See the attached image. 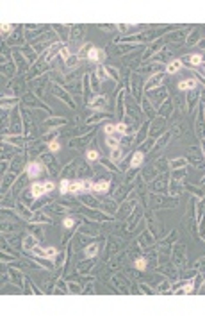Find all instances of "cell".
<instances>
[{
  "mask_svg": "<svg viewBox=\"0 0 205 322\" xmlns=\"http://www.w3.org/2000/svg\"><path fill=\"white\" fill-rule=\"evenodd\" d=\"M203 72H205V64H203Z\"/></svg>",
  "mask_w": 205,
  "mask_h": 322,
  "instance_id": "obj_27",
  "label": "cell"
},
{
  "mask_svg": "<svg viewBox=\"0 0 205 322\" xmlns=\"http://www.w3.org/2000/svg\"><path fill=\"white\" fill-rule=\"evenodd\" d=\"M48 149H50L52 152H55V150H59V143H57V142H52V143L48 145Z\"/></svg>",
  "mask_w": 205,
  "mask_h": 322,
  "instance_id": "obj_19",
  "label": "cell"
},
{
  "mask_svg": "<svg viewBox=\"0 0 205 322\" xmlns=\"http://www.w3.org/2000/svg\"><path fill=\"white\" fill-rule=\"evenodd\" d=\"M31 190H32V195H34V197H41L45 192H47V188H45V182H43V185H34Z\"/></svg>",
  "mask_w": 205,
  "mask_h": 322,
  "instance_id": "obj_4",
  "label": "cell"
},
{
  "mask_svg": "<svg viewBox=\"0 0 205 322\" xmlns=\"http://www.w3.org/2000/svg\"><path fill=\"white\" fill-rule=\"evenodd\" d=\"M96 157H98V152H96V150H89V152H87V159H89V161H93V159H96Z\"/></svg>",
  "mask_w": 205,
  "mask_h": 322,
  "instance_id": "obj_15",
  "label": "cell"
},
{
  "mask_svg": "<svg viewBox=\"0 0 205 322\" xmlns=\"http://www.w3.org/2000/svg\"><path fill=\"white\" fill-rule=\"evenodd\" d=\"M2 31H4V32H9V31H11V25H6V24H4V25H2Z\"/></svg>",
  "mask_w": 205,
  "mask_h": 322,
  "instance_id": "obj_25",
  "label": "cell"
},
{
  "mask_svg": "<svg viewBox=\"0 0 205 322\" xmlns=\"http://www.w3.org/2000/svg\"><path fill=\"white\" fill-rule=\"evenodd\" d=\"M61 54H62V57H68V50H66V49H62V52H61Z\"/></svg>",
  "mask_w": 205,
  "mask_h": 322,
  "instance_id": "obj_26",
  "label": "cell"
},
{
  "mask_svg": "<svg viewBox=\"0 0 205 322\" xmlns=\"http://www.w3.org/2000/svg\"><path fill=\"white\" fill-rule=\"evenodd\" d=\"M104 57H105V52L91 45V49L87 50V59H89V61H95V63H100Z\"/></svg>",
  "mask_w": 205,
  "mask_h": 322,
  "instance_id": "obj_1",
  "label": "cell"
},
{
  "mask_svg": "<svg viewBox=\"0 0 205 322\" xmlns=\"http://www.w3.org/2000/svg\"><path fill=\"white\" fill-rule=\"evenodd\" d=\"M93 190L95 192H105V190H109V182L107 181H100V182H96V185L93 186Z\"/></svg>",
  "mask_w": 205,
  "mask_h": 322,
  "instance_id": "obj_6",
  "label": "cell"
},
{
  "mask_svg": "<svg viewBox=\"0 0 205 322\" xmlns=\"http://www.w3.org/2000/svg\"><path fill=\"white\" fill-rule=\"evenodd\" d=\"M189 59H191V64H200V61H201V56H200V54H193Z\"/></svg>",
  "mask_w": 205,
  "mask_h": 322,
  "instance_id": "obj_13",
  "label": "cell"
},
{
  "mask_svg": "<svg viewBox=\"0 0 205 322\" xmlns=\"http://www.w3.org/2000/svg\"><path fill=\"white\" fill-rule=\"evenodd\" d=\"M182 68V63L180 61H173V63H170L168 64V74H175V72H178Z\"/></svg>",
  "mask_w": 205,
  "mask_h": 322,
  "instance_id": "obj_5",
  "label": "cell"
},
{
  "mask_svg": "<svg viewBox=\"0 0 205 322\" xmlns=\"http://www.w3.org/2000/svg\"><path fill=\"white\" fill-rule=\"evenodd\" d=\"M112 131H116V125H105V132L107 134H111Z\"/></svg>",
  "mask_w": 205,
  "mask_h": 322,
  "instance_id": "obj_21",
  "label": "cell"
},
{
  "mask_svg": "<svg viewBox=\"0 0 205 322\" xmlns=\"http://www.w3.org/2000/svg\"><path fill=\"white\" fill-rule=\"evenodd\" d=\"M68 190H70V181H68V179H62V181H61V192L64 193V192H68Z\"/></svg>",
  "mask_w": 205,
  "mask_h": 322,
  "instance_id": "obj_12",
  "label": "cell"
},
{
  "mask_svg": "<svg viewBox=\"0 0 205 322\" xmlns=\"http://www.w3.org/2000/svg\"><path fill=\"white\" fill-rule=\"evenodd\" d=\"M96 252H98V245H89V247H86V256H87V258L95 256Z\"/></svg>",
  "mask_w": 205,
  "mask_h": 322,
  "instance_id": "obj_8",
  "label": "cell"
},
{
  "mask_svg": "<svg viewBox=\"0 0 205 322\" xmlns=\"http://www.w3.org/2000/svg\"><path fill=\"white\" fill-rule=\"evenodd\" d=\"M55 254H57V250L54 247H47V249H45V258H54Z\"/></svg>",
  "mask_w": 205,
  "mask_h": 322,
  "instance_id": "obj_10",
  "label": "cell"
},
{
  "mask_svg": "<svg viewBox=\"0 0 205 322\" xmlns=\"http://www.w3.org/2000/svg\"><path fill=\"white\" fill-rule=\"evenodd\" d=\"M72 225H73V220L72 218H66L64 220V227H72Z\"/></svg>",
  "mask_w": 205,
  "mask_h": 322,
  "instance_id": "obj_23",
  "label": "cell"
},
{
  "mask_svg": "<svg viewBox=\"0 0 205 322\" xmlns=\"http://www.w3.org/2000/svg\"><path fill=\"white\" fill-rule=\"evenodd\" d=\"M102 104H104V99H98V100L93 104V107H102Z\"/></svg>",
  "mask_w": 205,
  "mask_h": 322,
  "instance_id": "obj_24",
  "label": "cell"
},
{
  "mask_svg": "<svg viewBox=\"0 0 205 322\" xmlns=\"http://www.w3.org/2000/svg\"><path fill=\"white\" fill-rule=\"evenodd\" d=\"M32 243H36V240H32V236H29V238L25 240V243H23V245H25L27 249H31V247H32Z\"/></svg>",
  "mask_w": 205,
  "mask_h": 322,
  "instance_id": "obj_18",
  "label": "cell"
},
{
  "mask_svg": "<svg viewBox=\"0 0 205 322\" xmlns=\"http://www.w3.org/2000/svg\"><path fill=\"white\" fill-rule=\"evenodd\" d=\"M135 268H139V270H145V268H146V261H145L143 258L135 260Z\"/></svg>",
  "mask_w": 205,
  "mask_h": 322,
  "instance_id": "obj_11",
  "label": "cell"
},
{
  "mask_svg": "<svg viewBox=\"0 0 205 322\" xmlns=\"http://www.w3.org/2000/svg\"><path fill=\"white\" fill-rule=\"evenodd\" d=\"M116 131L125 132V131H127V125H125V124H116Z\"/></svg>",
  "mask_w": 205,
  "mask_h": 322,
  "instance_id": "obj_20",
  "label": "cell"
},
{
  "mask_svg": "<svg viewBox=\"0 0 205 322\" xmlns=\"http://www.w3.org/2000/svg\"><path fill=\"white\" fill-rule=\"evenodd\" d=\"M143 152H135L134 156H132V167H138V165H141V161H143Z\"/></svg>",
  "mask_w": 205,
  "mask_h": 322,
  "instance_id": "obj_7",
  "label": "cell"
},
{
  "mask_svg": "<svg viewBox=\"0 0 205 322\" xmlns=\"http://www.w3.org/2000/svg\"><path fill=\"white\" fill-rule=\"evenodd\" d=\"M107 143H109L112 149H116V147L120 145V140H118V138H114V136H107Z\"/></svg>",
  "mask_w": 205,
  "mask_h": 322,
  "instance_id": "obj_9",
  "label": "cell"
},
{
  "mask_svg": "<svg viewBox=\"0 0 205 322\" xmlns=\"http://www.w3.org/2000/svg\"><path fill=\"white\" fill-rule=\"evenodd\" d=\"M180 292H182V293H191V292H193V285H191V283H189V285H186Z\"/></svg>",
  "mask_w": 205,
  "mask_h": 322,
  "instance_id": "obj_17",
  "label": "cell"
},
{
  "mask_svg": "<svg viewBox=\"0 0 205 322\" xmlns=\"http://www.w3.org/2000/svg\"><path fill=\"white\" fill-rule=\"evenodd\" d=\"M96 74H98V79H102V81H104V79H105V77H107V72H105V70H104V68H102V66H100V68H98V72H96Z\"/></svg>",
  "mask_w": 205,
  "mask_h": 322,
  "instance_id": "obj_16",
  "label": "cell"
},
{
  "mask_svg": "<svg viewBox=\"0 0 205 322\" xmlns=\"http://www.w3.org/2000/svg\"><path fill=\"white\" fill-rule=\"evenodd\" d=\"M45 188H47V192H52L54 190V182H48L47 181V182H45Z\"/></svg>",
  "mask_w": 205,
  "mask_h": 322,
  "instance_id": "obj_22",
  "label": "cell"
},
{
  "mask_svg": "<svg viewBox=\"0 0 205 322\" xmlns=\"http://www.w3.org/2000/svg\"><path fill=\"white\" fill-rule=\"evenodd\" d=\"M111 157H112V159H120V157H121V150H120L118 147H116V149H112V154H111Z\"/></svg>",
  "mask_w": 205,
  "mask_h": 322,
  "instance_id": "obj_14",
  "label": "cell"
},
{
  "mask_svg": "<svg viewBox=\"0 0 205 322\" xmlns=\"http://www.w3.org/2000/svg\"><path fill=\"white\" fill-rule=\"evenodd\" d=\"M41 170H43V167L38 163V161H34V163H31V165L27 167V174H29L31 177H38V175L41 174Z\"/></svg>",
  "mask_w": 205,
  "mask_h": 322,
  "instance_id": "obj_2",
  "label": "cell"
},
{
  "mask_svg": "<svg viewBox=\"0 0 205 322\" xmlns=\"http://www.w3.org/2000/svg\"><path fill=\"white\" fill-rule=\"evenodd\" d=\"M194 86H196V79H186L178 82V89H193Z\"/></svg>",
  "mask_w": 205,
  "mask_h": 322,
  "instance_id": "obj_3",
  "label": "cell"
}]
</instances>
